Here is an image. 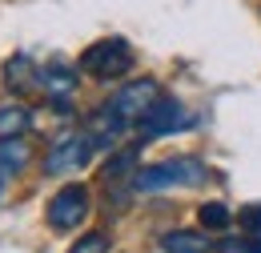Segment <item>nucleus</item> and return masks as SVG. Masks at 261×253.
I'll return each instance as SVG.
<instances>
[{"instance_id":"obj_1","label":"nucleus","mask_w":261,"mask_h":253,"mask_svg":"<svg viewBox=\"0 0 261 253\" xmlns=\"http://www.w3.org/2000/svg\"><path fill=\"white\" fill-rule=\"evenodd\" d=\"M205 181H209V165H205V161H197V157H169V161H157V165L137 169L133 189H141V193L193 189V185H205Z\"/></svg>"},{"instance_id":"obj_2","label":"nucleus","mask_w":261,"mask_h":253,"mask_svg":"<svg viewBox=\"0 0 261 253\" xmlns=\"http://www.w3.org/2000/svg\"><path fill=\"white\" fill-rule=\"evenodd\" d=\"M133 64H137V53L129 48V40H121V36L97 40V44H89L81 53V68L89 77H97V81H117V77L129 72Z\"/></svg>"},{"instance_id":"obj_3","label":"nucleus","mask_w":261,"mask_h":253,"mask_svg":"<svg viewBox=\"0 0 261 253\" xmlns=\"http://www.w3.org/2000/svg\"><path fill=\"white\" fill-rule=\"evenodd\" d=\"M93 149H97V141H93L89 129H85V133H65V137H57V141L48 145V153H44V173H53V177L76 173V169L89 165Z\"/></svg>"},{"instance_id":"obj_4","label":"nucleus","mask_w":261,"mask_h":253,"mask_svg":"<svg viewBox=\"0 0 261 253\" xmlns=\"http://www.w3.org/2000/svg\"><path fill=\"white\" fill-rule=\"evenodd\" d=\"M193 125V113L181 105V100H173V96H157L149 109H145V117L137 121V133L145 137V141H153V137H169V133H181V129Z\"/></svg>"},{"instance_id":"obj_5","label":"nucleus","mask_w":261,"mask_h":253,"mask_svg":"<svg viewBox=\"0 0 261 253\" xmlns=\"http://www.w3.org/2000/svg\"><path fill=\"white\" fill-rule=\"evenodd\" d=\"M89 209H93V193H89V185L72 181V185H65V189L48 201V225L61 229V233H68V229L85 225Z\"/></svg>"},{"instance_id":"obj_6","label":"nucleus","mask_w":261,"mask_h":253,"mask_svg":"<svg viewBox=\"0 0 261 253\" xmlns=\"http://www.w3.org/2000/svg\"><path fill=\"white\" fill-rule=\"evenodd\" d=\"M157 96H161V85H157L153 77H137V81L121 85L117 93L109 96V109H113L117 117H125L129 125H137V121L145 117V109H149Z\"/></svg>"},{"instance_id":"obj_7","label":"nucleus","mask_w":261,"mask_h":253,"mask_svg":"<svg viewBox=\"0 0 261 253\" xmlns=\"http://www.w3.org/2000/svg\"><path fill=\"white\" fill-rule=\"evenodd\" d=\"M36 85L44 89V96L57 105V113H68V100L76 93V68L68 61H48L40 68V77H36Z\"/></svg>"},{"instance_id":"obj_8","label":"nucleus","mask_w":261,"mask_h":253,"mask_svg":"<svg viewBox=\"0 0 261 253\" xmlns=\"http://www.w3.org/2000/svg\"><path fill=\"white\" fill-rule=\"evenodd\" d=\"M141 145L145 141H133V145H125V149H117L113 157L105 161V185H121V181H133L137 177V169H141Z\"/></svg>"},{"instance_id":"obj_9","label":"nucleus","mask_w":261,"mask_h":253,"mask_svg":"<svg viewBox=\"0 0 261 253\" xmlns=\"http://www.w3.org/2000/svg\"><path fill=\"white\" fill-rule=\"evenodd\" d=\"M33 161V145L24 141V133H12V137H0V173L4 177H16L24 173Z\"/></svg>"},{"instance_id":"obj_10","label":"nucleus","mask_w":261,"mask_h":253,"mask_svg":"<svg viewBox=\"0 0 261 253\" xmlns=\"http://www.w3.org/2000/svg\"><path fill=\"white\" fill-rule=\"evenodd\" d=\"M161 249L165 253H209L213 237H205L201 229H169V233H161Z\"/></svg>"},{"instance_id":"obj_11","label":"nucleus","mask_w":261,"mask_h":253,"mask_svg":"<svg viewBox=\"0 0 261 253\" xmlns=\"http://www.w3.org/2000/svg\"><path fill=\"white\" fill-rule=\"evenodd\" d=\"M36 77H40V68L33 64V57H29V53H16V57H8V64H4V85H8L12 93H24V89H33Z\"/></svg>"},{"instance_id":"obj_12","label":"nucleus","mask_w":261,"mask_h":253,"mask_svg":"<svg viewBox=\"0 0 261 253\" xmlns=\"http://www.w3.org/2000/svg\"><path fill=\"white\" fill-rule=\"evenodd\" d=\"M33 125V113L24 109V105H0V137H12V133H29Z\"/></svg>"},{"instance_id":"obj_13","label":"nucleus","mask_w":261,"mask_h":253,"mask_svg":"<svg viewBox=\"0 0 261 253\" xmlns=\"http://www.w3.org/2000/svg\"><path fill=\"white\" fill-rule=\"evenodd\" d=\"M197 217H201V225H205V229H229V221H233V213H229L225 201H205Z\"/></svg>"},{"instance_id":"obj_14","label":"nucleus","mask_w":261,"mask_h":253,"mask_svg":"<svg viewBox=\"0 0 261 253\" xmlns=\"http://www.w3.org/2000/svg\"><path fill=\"white\" fill-rule=\"evenodd\" d=\"M68 253H109V233H100V229H93V233H85V237H76V245Z\"/></svg>"},{"instance_id":"obj_15","label":"nucleus","mask_w":261,"mask_h":253,"mask_svg":"<svg viewBox=\"0 0 261 253\" xmlns=\"http://www.w3.org/2000/svg\"><path fill=\"white\" fill-rule=\"evenodd\" d=\"M237 225L249 233V237H261V201H253V205H245L241 213H237Z\"/></svg>"},{"instance_id":"obj_16","label":"nucleus","mask_w":261,"mask_h":253,"mask_svg":"<svg viewBox=\"0 0 261 253\" xmlns=\"http://www.w3.org/2000/svg\"><path fill=\"white\" fill-rule=\"evenodd\" d=\"M221 253H261V237H229V241H221Z\"/></svg>"},{"instance_id":"obj_17","label":"nucleus","mask_w":261,"mask_h":253,"mask_svg":"<svg viewBox=\"0 0 261 253\" xmlns=\"http://www.w3.org/2000/svg\"><path fill=\"white\" fill-rule=\"evenodd\" d=\"M0 197H4V173H0Z\"/></svg>"}]
</instances>
